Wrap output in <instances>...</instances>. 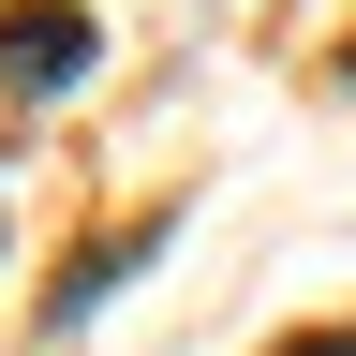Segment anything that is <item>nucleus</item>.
Wrapping results in <instances>:
<instances>
[{"label":"nucleus","instance_id":"obj_1","mask_svg":"<svg viewBox=\"0 0 356 356\" xmlns=\"http://www.w3.org/2000/svg\"><path fill=\"white\" fill-rule=\"evenodd\" d=\"M89 60H104V30H89L74 0H60V15H15V30H0V74H15V89H74Z\"/></svg>","mask_w":356,"mask_h":356}]
</instances>
